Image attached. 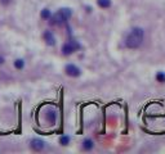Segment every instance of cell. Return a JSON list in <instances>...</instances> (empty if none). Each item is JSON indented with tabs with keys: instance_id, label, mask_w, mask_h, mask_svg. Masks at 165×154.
I'll return each mask as SVG.
<instances>
[{
	"instance_id": "7",
	"label": "cell",
	"mask_w": 165,
	"mask_h": 154,
	"mask_svg": "<svg viewBox=\"0 0 165 154\" xmlns=\"http://www.w3.org/2000/svg\"><path fill=\"white\" fill-rule=\"evenodd\" d=\"M45 117H47V121H48L49 123H54V122H56V118H57L56 111H48L47 114H45Z\"/></svg>"
},
{
	"instance_id": "11",
	"label": "cell",
	"mask_w": 165,
	"mask_h": 154,
	"mask_svg": "<svg viewBox=\"0 0 165 154\" xmlns=\"http://www.w3.org/2000/svg\"><path fill=\"white\" fill-rule=\"evenodd\" d=\"M14 67L17 69H22L25 67V61L23 59H16L14 61Z\"/></svg>"
},
{
	"instance_id": "3",
	"label": "cell",
	"mask_w": 165,
	"mask_h": 154,
	"mask_svg": "<svg viewBox=\"0 0 165 154\" xmlns=\"http://www.w3.org/2000/svg\"><path fill=\"white\" fill-rule=\"evenodd\" d=\"M79 48H80V45H79L76 41H70V42L63 44V46H62V53H63V55H71V54H72L74 51H76Z\"/></svg>"
},
{
	"instance_id": "5",
	"label": "cell",
	"mask_w": 165,
	"mask_h": 154,
	"mask_svg": "<svg viewBox=\"0 0 165 154\" xmlns=\"http://www.w3.org/2000/svg\"><path fill=\"white\" fill-rule=\"evenodd\" d=\"M31 149L35 152H41L45 148V143L41 140V139H32L31 140Z\"/></svg>"
},
{
	"instance_id": "14",
	"label": "cell",
	"mask_w": 165,
	"mask_h": 154,
	"mask_svg": "<svg viewBox=\"0 0 165 154\" xmlns=\"http://www.w3.org/2000/svg\"><path fill=\"white\" fill-rule=\"evenodd\" d=\"M0 2H2L3 4H8V3H9V0H0Z\"/></svg>"
},
{
	"instance_id": "9",
	"label": "cell",
	"mask_w": 165,
	"mask_h": 154,
	"mask_svg": "<svg viewBox=\"0 0 165 154\" xmlns=\"http://www.w3.org/2000/svg\"><path fill=\"white\" fill-rule=\"evenodd\" d=\"M97 4H98V6L106 9V8H110L111 6V0H97Z\"/></svg>"
},
{
	"instance_id": "13",
	"label": "cell",
	"mask_w": 165,
	"mask_h": 154,
	"mask_svg": "<svg viewBox=\"0 0 165 154\" xmlns=\"http://www.w3.org/2000/svg\"><path fill=\"white\" fill-rule=\"evenodd\" d=\"M156 80L159 82H165V72H157Z\"/></svg>"
},
{
	"instance_id": "8",
	"label": "cell",
	"mask_w": 165,
	"mask_h": 154,
	"mask_svg": "<svg viewBox=\"0 0 165 154\" xmlns=\"http://www.w3.org/2000/svg\"><path fill=\"white\" fill-rule=\"evenodd\" d=\"M93 146H94V144H93V141L90 140V139H85V140L83 141V149L84 150H92Z\"/></svg>"
},
{
	"instance_id": "10",
	"label": "cell",
	"mask_w": 165,
	"mask_h": 154,
	"mask_svg": "<svg viewBox=\"0 0 165 154\" xmlns=\"http://www.w3.org/2000/svg\"><path fill=\"white\" fill-rule=\"evenodd\" d=\"M40 16H41L43 19H49L52 17V13H51V10H49V9H43L41 13H40Z\"/></svg>"
},
{
	"instance_id": "1",
	"label": "cell",
	"mask_w": 165,
	"mask_h": 154,
	"mask_svg": "<svg viewBox=\"0 0 165 154\" xmlns=\"http://www.w3.org/2000/svg\"><path fill=\"white\" fill-rule=\"evenodd\" d=\"M143 38H145V31L141 27H134L133 30L129 32V35L125 39V45L129 49H137L142 45Z\"/></svg>"
},
{
	"instance_id": "12",
	"label": "cell",
	"mask_w": 165,
	"mask_h": 154,
	"mask_svg": "<svg viewBox=\"0 0 165 154\" xmlns=\"http://www.w3.org/2000/svg\"><path fill=\"white\" fill-rule=\"evenodd\" d=\"M68 143H70V137L67 135H63V136L60 137V144L61 145H67Z\"/></svg>"
},
{
	"instance_id": "4",
	"label": "cell",
	"mask_w": 165,
	"mask_h": 154,
	"mask_svg": "<svg viewBox=\"0 0 165 154\" xmlns=\"http://www.w3.org/2000/svg\"><path fill=\"white\" fill-rule=\"evenodd\" d=\"M64 72H66V75H68L71 77H79L81 75L80 68H79L77 65H75V64H67L66 68H64Z\"/></svg>"
},
{
	"instance_id": "15",
	"label": "cell",
	"mask_w": 165,
	"mask_h": 154,
	"mask_svg": "<svg viewBox=\"0 0 165 154\" xmlns=\"http://www.w3.org/2000/svg\"><path fill=\"white\" fill-rule=\"evenodd\" d=\"M4 62V58H2V57H0V64H2Z\"/></svg>"
},
{
	"instance_id": "6",
	"label": "cell",
	"mask_w": 165,
	"mask_h": 154,
	"mask_svg": "<svg viewBox=\"0 0 165 154\" xmlns=\"http://www.w3.org/2000/svg\"><path fill=\"white\" fill-rule=\"evenodd\" d=\"M43 38H44V41L48 44L49 46H53L56 44V39H54V35L51 32V31H45L44 35H43Z\"/></svg>"
},
{
	"instance_id": "2",
	"label": "cell",
	"mask_w": 165,
	"mask_h": 154,
	"mask_svg": "<svg viewBox=\"0 0 165 154\" xmlns=\"http://www.w3.org/2000/svg\"><path fill=\"white\" fill-rule=\"evenodd\" d=\"M72 16V10H71L70 8H62L60 9L57 13H54L53 16L49 18L51 21H49V23L53 25V26H60L62 23H64L67 19H70V17Z\"/></svg>"
}]
</instances>
